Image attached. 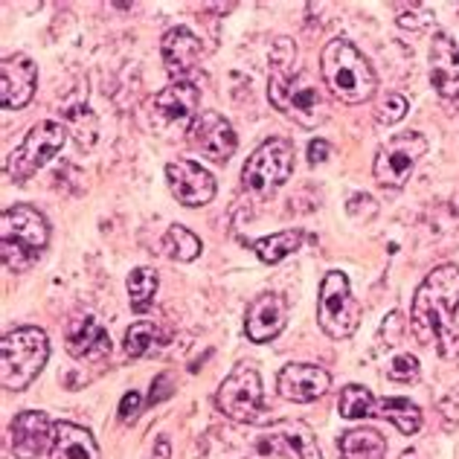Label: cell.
<instances>
[{
	"label": "cell",
	"mask_w": 459,
	"mask_h": 459,
	"mask_svg": "<svg viewBox=\"0 0 459 459\" xmlns=\"http://www.w3.org/2000/svg\"><path fill=\"white\" fill-rule=\"evenodd\" d=\"M456 308L459 268L456 264H439L416 288L410 320H413V332L419 334V341L433 343L442 358H459V332L454 325Z\"/></svg>",
	"instance_id": "1"
},
{
	"label": "cell",
	"mask_w": 459,
	"mask_h": 459,
	"mask_svg": "<svg viewBox=\"0 0 459 459\" xmlns=\"http://www.w3.org/2000/svg\"><path fill=\"white\" fill-rule=\"evenodd\" d=\"M271 79H268V100L276 111L297 119L303 128H317L329 117L323 93L311 74L297 70V44L291 39H276L268 56Z\"/></svg>",
	"instance_id": "2"
},
{
	"label": "cell",
	"mask_w": 459,
	"mask_h": 459,
	"mask_svg": "<svg viewBox=\"0 0 459 459\" xmlns=\"http://www.w3.org/2000/svg\"><path fill=\"white\" fill-rule=\"evenodd\" d=\"M320 74L329 93L346 105H360L376 96L378 79L369 67L367 56L358 50L352 41L334 39L323 47L320 53Z\"/></svg>",
	"instance_id": "3"
},
{
	"label": "cell",
	"mask_w": 459,
	"mask_h": 459,
	"mask_svg": "<svg viewBox=\"0 0 459 459\" xmlns=\"http://www.w3.org/2000/svg\"><path fill=\"white\" fill-rule=\"evenodd\" d=\"M50 245V224L30 204H15L0 215V256L6 271H30Z\"/></svg>",
	"instance_id": "4"
},
{
	"label": "cell",
	"mask_w": 459,
	"mask_h": 459,
	"mask_svg": "<svg viewBox=\"0 0 459 459\" xmlns=\"http://www.w3.org/2000/svg\"><path fill=\"white\" fill-rule=\"evenodd\" d=\"M50 358V341L39 325H21L0 341V384L12 393H21L41 376Z\"/></svg>",
	"instance_id": "5"
},
{
	"label": "cell",
	"mask_w": 459,
	"mask_h": 459,
	"mask_svg": "<svg viewBox=\"0 0 459 459\" xmlns=\"http://www.w3.org/2000/svg\"><path fill=\"white\" fill-rule=\"evenodd\" d=\"M317 323L320 329L334 337V341H346L352 337L360 325V303L352 297L346 273L329 271L320 282L317 297Z\"/></svg>",
	"instance_id": "6"
},
{
	"label": "cell",
	"mask_w": 459,
	"mask_h": 459,
	"mask_svg": "<svg viewBox=\"0 0 459 459\" xmlns=\"http://www.w3.org/2000/svg\"><path fill=\"white\" fill-rule=\"evenodd\" d=\"M294 172V143L285 137H271L247 157L241 169V186L253 195H271Z\"/></svg>",
	"instance_id": "7"
},
{
	"label": "cell",
	"mask_w": 459,
	"mask_h": 459,
	"mask_svg": "<svg viewBox=\"0 0 459 459\" xmlns=\"http://www.w3.org/2000/svg\"><path fill=\"white\" fill-rule=\"evenodd\" d=\"M67 140V128L56 119H44V123H35L30 128V134L23 137V143L9 154L6 160V175L15 184H27V180L44 169L53 157L62 152Z\"/></svg>",
	"instance_id": "8"
},
{
	"label": "cell",
	"mask_w": 459,
	"mask_h": 459,
	"mask_svg": "<svg viewBox=\"0 0 459 459\" xmlns=\"http://www.w3.org/2000/svg\"><path fill=\"white\" fill-rule=\"evenodd\" d=\"M428 154V137L421 131H404V134H393L384 143L372 163L376 180L386 189H402L421 157Z\"/></svg>",
	"instance_id": "9"
},
{
	"label": "cell",
	"mask_w": 459,
	"mask_h": 459,
	"mask_svg": "<svg viewBox=\"0 0 459 459\" xmlns=\"http://www.w3.org/2000/svg\"><path fill=\"white\" fill-rule=\"evenodd\" d=\"M215 407H219L227 419L238 421V425L256 421L259 413H264V393H262L259 372L247 364H238L221 381L219 393H215Z\"/></svg>",
	"instance_id": "10"
},
{
	"label": "cell",
	"mask_w": 459,
	"mask_h": 459,
	"mask_svg": "<svg viewBox=\"0 0 459 459\" xmlns=\"http://www.w3.org/2000/svg\"><path fill=\"white\" fill-rule=\"evenodd\" d=\"M198 105H201V91L186 79H178L154 96L152 102V123L160 131H175V128H192L198 119Z\"/></svg>",
	"instance_id": "11"
},
{
	"label": "cell",
	"mask_w": 459,
	"mask_h": 459,
	"mask_svg": "<svg viewBox=\"0 0 459 459\" xmlns=\"http://www.w3.org/2000/svg\"><path fill=\"white\" fill-rule=\"evenodd\" d=\"M56 425L41 410H23L9 425V445L18 459H39L41 454L53 451Z\"/></svg>",
	"instance_id": "12"
},
{
	"label": "cell",
	"mask_w": 459,
	"mask_h": 459,
	"mask_svg": "<svg viewBox=\"0 0 459 459\" xmlns=\"http://www.w3.org/2000/svg\"><path fill=\"white\" fill-rule=\"evenodd\" d=\"M166 180L172 195L184 207H207L215 198V178L195 160H175L166 166Z\"/></svg>",
	"instance_id": "13"
},
{
	"label": "cell",
	"mask_w": 459,
	"mask_h": 459,
	"mask_svg": "<svg viewBox=\"0 0 459 459\" xmlns=\"http://www.w3.org/2000/svg\"><path fill=\"white\" fill-rule=\"evenodd\" d=\"M35 84H39V67L30 56L15 53L0 62V105L6 111H21L23 105H30Z\"/></svg>",
	"instance_id": "14"
},
{
	"label": "cell",
	"mask_w": 459,
	"mask_h": 459,
	"mask_svg": "<svg viewBox=\"0 0 459 459\" xmlns=\"http://www.w3.org/2000/svg\"><path fill=\"white\" fill-rule=\"evenodd\" d=\"M189 143L215 163H227L236 152V131L219 111H204L189 128Z\"/></svg>",
	"instance_id": "15"
},
{
	"label": "cell",
	"mask_w": 459,
	"mask_h": 459,
	"mask_svg": "<svg viewBox=\"0 0 459 459\" xmlns=\"http://www.w3.org/2000/svg\"><path fill=\"white\" fill-rule=\"evenodd\" d=\"M288 323V303L280 294H259L253 297L245 314V332L253 343H271L273 337H280Z\"/></svg>",
	"instance_id": "16"
},
{
	"label": "cell",
	"mask_w": 459,
	"mask_h": 459,
	"mask_svg": "<svg viewBox=\"0 0 459 459\" xmlns=\"http://www.w3.org/2000/svg\"><path fill=\"white\" fill-rule=\"evenodd\" d=\"M329 372L317 364H288L282 367L280 378H276V390H280L282 398L297 404H308L317 402V398L329 390Z\"/></svg>",
	"instance_id": "17"
},
{
	"label": "cell",
	"mask_w": 459,
	"mask_h": 459,
	"mask_svg": "<svg viewBox=\"0 0 459 459\" xmlns=\"http://www.w3.org/2000/svg\"><path fill=\"white\" fill-rule=\"evenodd\" d=\"M430 84L445 100H459V44L445 32L430 41Z\"/></svg>",
	"instance_id": "18"
},
{
	"label": "cell",
	"mask_w": 459,
	"mask_h": 459,
	"mask_svg": "<svg viewBox=\"0 0 459 459\" xmlns=\"http://www.w3.org/2000/svg\"><path fill=\"white\" fill-rule=\"evenodd\" d=\"M65 343L67 352L76 360H100L111 352V337H108L105 325L96 317H91V314L70 320L65 332Z\"/></svg>",
	"instance_id": "19"
},
{
	"label": "cell",
	"mask_w": 459,
	"mask_h": 459,
	"mask_svg": "<svg viewBox=\"0 0 459 459\" xmlns=\"http://www.w3.org/2000/svg\"><path fill=\"white\" fill-rule=\"evenodd\" d=\"M160 56H163V65H166L169 74L180 79L201 62L204 47H201V39L195 32H189L186 27H175L163 35Z\"/></svg>",
	"instance_id": "20"
},
{
	"label": "cell",
	"mask_w": 459,
	"mask_h": 459,
	"mask_svg": "<svg viewBox=\"0 0 459 459\" xmlns=\"http://www.w3.org/2000/svg\"><path fill=\"white\" fill-rule=\"evenodd\" d=\"M53 459H102V456H100V445H96L88 428L74 425V421H58Z\"/></svg>",
	"instance_id": "21"
},
{
	"label": "cell",
	"mask_w": 459,
	"mask_h": 459,
	"mask_svg": "<svg viewBox=\"0 0 459 459\" xmlns=\"http://www.w3.org/2000/svg\"><path fill=\"white\" fill-rule=\"evenodd\" d=\"M337 448H341L343 459H384L386 439L372 428H352L341 437Z\"/></svg>",
	"instance_id": "22"
},
{
	"label": "cell",
	"mask_w": 459,
	"mask_h": 459,
	"mask_svg": "<svg viewBox=\"0 0 459 459\" xmlns=\"http://www.w3.org/2000/svg\"><path fill=\"white\" fill-rule=\"evenodd\" d=\"M273 433L282 442L285 459H320V448L314 442V433L303 421H282L276 425Z\"/></svg>",
	"instance_id": "23"
},
{
	"label": "cell",
	"mask_w": 459,
	"mask_h": 459,
	"mask_svg": "<svg viewBox=\"0 0 459 459\" xmlns=\"http://www.w3.org/2000/svg\"><path fill=\"white\" fill-rule=\"evenodd\" d=\"M299 245H303V230H282V233H273V236L253 241L250 247L264 264H276V262L291 256V253H297Z\"/></svg>",
	"instance_id": "24"
},
{
	"label": "cell",
	"mask_w": 459,
	"mask_h": 459,
	"mask_svg": "<svg viewBox=\"0 0 459 459\" xmlns=\"http://www.w3.org/2000/svg\"><path fill=\"white\" fill-rule=\"evenodd\" d=\"M376 416L390 419L404 437H413L421 428V410L410 402V398H381L376 404Z\"/></svg>",
	"instance_id": "25"
},
{
	"label": "cell",
	"mask_w": 459,
	"mask_h": 459,
	"mask_svg": "<svg viewBox=\"0 0 459 459\" xmlns=\"http://www.w3.org/2000/svg\"><path fill=\"white\" fill-rule=\"evenodd\" d=\"M376 404L378 398L372 395L364 384H346L337 398V410H341L343 419H369L376 416Z\"/></svg>",
	"instance_id": "26"
},
{
	"label": "cell",
	"mask_w": 459,
	"mask_h": 459,
	"mask_svg": "<svg viewBox=\"0 0 459 459\" xmlns=\"http://www.w3.org/2000/svg\"><path fill=\"white\" fill-rule=\"evenodd\" d=\"M157 285H160V276H157L154 268H134L128 273V303L137 314L149 311V306L154 303Z\"/></svg>",
	"instance_id": "27"
},
{
	"label": "cell",
	"mask_w": 459,
	"mask_h": 459,
	"mask_svg": "<svg viewBox=\"0 0 459 459\" xmlns=\"http://www.w3.org/2000/svg\"><path fill=\"white\" fill-rule=\"evenodd\" d=\"M163 250L175 262H192V259L201 256L204 245H201V238L192 233V230L175 224V227H169V233L163 236Z\"/></svg>",
	"instance_id": "28"
},
{
	"label": "cell",
	"mask_w": 459,
	"mask_h": 459,
	"mask_svg": "<svg viewBox=\"0 0 459 459\" xmlns=\"http://www.w3.org/2000/svg\"><path fill=\"white\" fill-rule=\"evenodd\" d=\"M160 343V329L152 320H140L126 332V355L128 358H143Z\"/></svg>",
	"instance_id": "29"
},
{
	"label": "cell",
	"mask_w": 459,
	"mask_h": 459,
	"mask_svg": "<svg viewBox=\"0 0 459 459\" xmlns=\"http://www.w3.org/2000/svg\"><path fill=\"white\" fill-rule=\"evenodd\" d=\"M395 12H398L395 21L402 30L421 32L433 23V9L428 4H419V0H413V4H395Z\"/></svg>",
	"instance_id": "30"
},
{
	"label": "cell",
	"mask_w": 459,
	"mask_h": 459,
	"mask_svg": "<svg viewBox=\"0 0 459 459\" xmlns=\"http://www.w3.org/2000/svg\"><path fill=\"white\" fill-rule=\"evenodd\" d=\"M407 111H410V102L402 93H386L384 100L376 105V119L381 126H395L407 117Z\"/></svg>",
	"instance_id": "31"
},
{
	"label": "cell",
	"mask_w": 459,
	"mask_h": 459,
	"mask_svg": "<svg viewBox=\"0 0 459 459\" xmlns=\"http://www.w3.org/2000/svg\"><path fill=\"white\" fill-rule=\"evenodd\" d=\"M419 376H421V367L416 355H398L390 360V367H386V378L398 384H413L419 381Z\"/></svg>",
	"instance_id": "32"
},
{
	"label": "cell",
	"mask_w": 459,
	"mask_h": 459,
	"mask_svg": "<svg viewBox=\"0 0 459 459\" xmlns=\"http://www.w3.org/2000/svg\"><path fill=\"white\" fill-rule=\"evenodd\" d=\"M402 332H404V320H402V314L398 311H390L384 317V323H381V332H378V346L381 349H393L395 343H398V337H402Z\"/></svg>",
	"instance_id": "33"
},
{
	"label": "cell",
	"mask_w": 459,
	"mask_h": 459,
	"mask_svg": "<svg viewBox=\"0 0 459 459\" xmlns=\"http://www.w3.org/2000/svg\"><path fill=\"white\" fill-rule=\"evenodd\" d=\"M140 407H143V395L137 390L126 393L123 402H119V421H134L137 413H140Z\"/></svg>",
	"instance_id": "34"
},
{
	"label": "cell",
	"mask_w": 459,
	"mask_h": 459,
	"mask_svg": "<svg viewBox=\"0 0 459 459\" xmlns=\"http://www.w3.org/2000/svg\"><path fill=\"white\" fill-rule=\"evenodd\" d=\"M169 384H172V376H169V372H163V376H157V378H154L152 393H149V404H160L163 398L172 395V390H169Z\"/></svg>",
	"instance_id": "35"
},
{
	"label": "cell",
	"mask_w": 459,
	"mask_h": 459,
	"mask_svg": "<svg viewBox=\"0 0 459 459\" xmlns=\"http://www.w3.org/2000/svg\"><path fill=\"white\" fill-rule=\"evenodd\" d=\"M329 154H332V146L325 140H311L308 143V163H325L329 160Z\"/></svg>",
	"instance_id": "36"
},
{
	"label": "cell",
	"mask_w": 459,
	"mask_h": 459,
	"mask_svg": "<svg viewBox=\"0 0 459 459\" xmlns=\"http://www.w3.org/2000/svg\"><path fill=\"white\" fill-rule=\"evenodd\" d=\"M169 456H172V445H169V439H160V442H157L152 459H169Z\"/></svg>",
	"instance_id": "37"
},
{
	"label": "cell",
	"mask_w": 459,
	"mask_h": 459,
	"mask_svg": "<svg viewBox=\"0 0 459 459\" xmlns=\"http://www.w3.org/2000/svg\"><path fill=\"white\" fill-rule=\"evenodd\" d=\"M402 459H416V451H404V454H402Z\"/></svg>",
	"instance_id": "38"
}]
</instances>
